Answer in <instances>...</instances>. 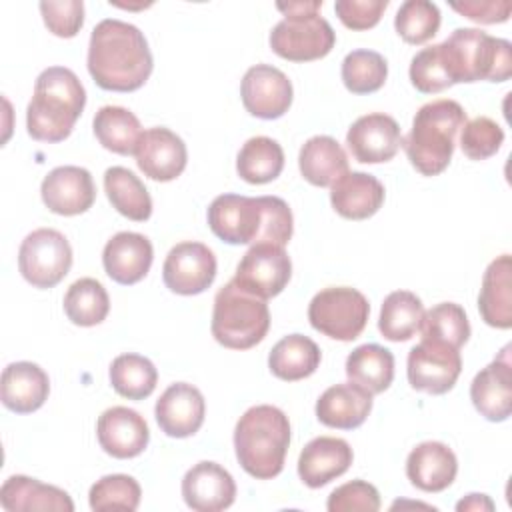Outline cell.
Returning <instances> with one entry per match:
<instances>
[{
	"mask_svg": "<svg viewBox=\"0 0 512 512\" xmlns=\"http://www.w3.org/2000/svg\"><path fill=\"white\" fill-rule=\"evenodd\" d=\"M152 52L144 34L128 22H98L88 44V72L102 90L134 92L152 74Z\"/></svg>",
	"mask_w": 512,
	"mask_h": 512,
	"instance_id": "cell-1",
	"label": "cell"
},
{
	"mask_svg": "<svg viewBox=\"0 0 512 512\" xmlns=\"http://www.w3.org/2000/svg\"><path fill=\"white\" fill-rule=\"evenodd\" d=\"M210 230L228 244L286 246L292 238L294 218L290 206L278 196L220 194L208 208Z\"/></svg>",
	"mask_w": 512,
	"mask_h": 512,
	"instance_id": "cell-2",
	"label": "cell"
},
{
	"mask_svg": "<svg viewBox=\"0 0 512 512\" xmlns=\"http://www.w3.org/2000/svg\"><path fill=\"white\" fill-rule=\"evenodd\" d=\"M86 104V90L78 76L64 66L40 72L26 110L28 134L38 142H62L70 136Z\"/></svg>",
	"mask_w": 512,
	"mask_h": 512,
	"instance_id": "cell-3",
	"label": "cell"
},
{
	"mask_svg": "<svg viewBox=\"0 0 512 512\" xmlns=\"http://www.w3.org/2000/svg\"><path fill=\"white\" fill-rule=\"evenodd\" d=\"M290 446L288 416L270 404L248 408L234 428V450L252 478L270 480L284 468Z\"/></svg>",
	"mask_w": 512,
	"mask_h": 512,
	"instance_id": "cell-4",
	"label": "cell"
},
{
	"mask_svg": "<svg viewBox=\"0 0 512 512\" xmlns=\"http://www.w3.org/2000/svg\"><path fill=\"white\" fill-rule=\"evenodd\" d=\"M466 124V112L456 100H432L416 112L410 134L402 140L410 164L422 176H436L452 160L458 130Z\"/></svg>",
	"mask_w": 512,
	"mask_h": 512,
	"instance_id": "cell-5",
	"label": "cell"
},
{
	"mask_svg": "<svg viewBox=\"0 0 512 512\" xmlns=\"http://www.w3.org/2000/svg\"><path fill=\"white\" fill-rule=\"evenodd\" d=\"M446 74L458 82H506L512 74V44L480 28H456L438 44Z\"/></svg>",
	"mask_w": 512,
	"mask_h": 512,
	"instance_id": "cell-6",
	"label": "cell"
},
{
	"mask_svg": "<svg viewBox=\"0 0 512 512\" xmlns=\"http://www.w3.org/2000/svg\"><path fill=\"white\" fill-rule=\"evenodd\" d=\"M212 336L230 350H248L264 340L270 328V310L264 298L242 290L234 280L214 296Z\"/></svg>",
	"mask_w": 512,
	"mask_h": 512,
	"instance_id": "cell-7",
	"label": "cell"
},
{
	"mask_svg": "<svg viewBox=\"0 0 512 512\" xmlns=\"http://www.w3.org/2000/svg\"><path fill=\"white\" fill-rule=\"evenodd\" d=\"M370 316V304L362 292L350 286L320 290L308 304V320L320 334L350 342L362 334Z\"/></svg>",
	"mask_w": 512,
	"mask_h": 512,
	"instance_id": "cell-8",
	"label": "cell"
},
{
	"mask_svg": "<svg viewBox=\"0 0 512 512\" xmlns=\"http://www.w3.org/2000/svg\"><path fill=\"white\" fill-rule=\"evenodd\" d=\"M72 266V248L64 234L52 228L30 232L18 250V270L34 288L56 286Z\"/></svg>",
	"mask_w": 512,
	"mask_h": 512,
	"instance_id": "cell-9",
	"label": "cell"
},
{
	"mask_svg": "<svg viewBox=\"0 0 512 512\" xmlns=\"http://www.w3.org/2000/svg\"><path fill=\"white\" fill-rule=\"evenodd\" d=\"M336 42L328 20L318 12L288 14L270 32V48L284 60L310 62L324 58Z\"/></svg>",
	"mask_w": 512,
	"mask_h": 512,
	"instance_id": "cell-10",
	"label": "cell"
},
{
	"mask_svg": "<svg viewBox=\"0 0 512 512\" xmlns=\"http://www.w3.org/2000/svg\"><path fill=\"white\" fill-rule=\"evenodd\" d=\"M462 372V358L458 348L450 344L422 338L408 352V382L414 390L426 394H446L454 388Z\"/></svg>",
	"mask_w": 512,
	"mask_h": 512,
	"instance_id": "cell-11",
	"label": "cell"
},
{
	"mask_svg": "<svg viewBox=\"0 0 512 512\" xmlns=\"http://www.w3.org/2000/svg\"><path fill=\"white\" fill-rule=\"evenodd\" d=\"M290 276L292 262L282 246L254 244L238 262L232 280L242 290L268 300L286 288Z\"/></svg>",
	"mask_w": 512,
	"mask_h": 512,
	"instance_id": "cell-12",
	"label": "cell"
},
{
	"mask_svg": "<svg viewBox=\"0 0 512 512\" xmlns=\"http://www.w3.org/2000/svg\"><path fill=\"white\" fill-rule=\"evenodd\" d=\"M216 278V256L214 252L194 240H186L170 248L164 266L162 280L168 290L194 296L204 292Z\"/></svg>",
	"mask_w": 512,
	"mask_h": 512,
	"instance_id": "cell-13",
	"label": "cell"
},
{
	"mask_svg": "<svg viewBox=\"0 0 512 512\" xmlns=\"http://www.w3.org/2000/svg\"><path fill=\"white\" fill-rule=\"evenodd\" d=\"M244 108L262 120H276L284 116L292 104V82L288 76L270 66L256 64L246 70L240 86Z\"/></svg>",
	"mask_w": 512,
	"mask_h": 512,
	"instance_id": "cell-14",
	"label": "cell"
},
{
	"mask_svg": "<svg viewBox=\"0 0 512 512\" xmlns=\"http://www.w3.org/2000/svg\"><path fill=\"white\" fill-rule=\"evenodd\" d=\"M346 144L352 156L362 164H380L396 156L402 146L398 122L382 112L360 116L346 132Z\"/></svg>",
	"mask_w": 512,
	"mask_h": 512,
	"instance_id": "cell-15",
	"label": "cell"
},
{
	"mask_svg": "<svg viewBox=\"0 0 512 512\" xmlns=\"http://www.w3.org/2000/svg\"><path fill=\"white\" fill-rule=\"evenodd\" d=\"M134 156L144 176L156 182H170L178 178L188 162L184 140L164 126L144 130Z\"/></svg>",
	"mask_w": 512,
	"mask_h": 512,
	"instance_id": "cell-16",
	"label": "cell"
},
{
	"mask_svg": "<svg viewBox=\"0 0 512 512\" xmlns=\"http://www.w3.org/2000/svg\"><path fill=\"white\" fill-rule=\"evenodd\" d=\"M206 402L202 392L188 384H170L156 400L154 416L160 430L170 438H188L204 424Z\"/></svg>",
	"mask_w": 512,
	"mask_h": 512,
	"instance_id": "cell-17",
	"label": "cell"
},
{
	"mask_svg": "<svg viewBox=\"0 0 512 512\" xmlns=\"http://www.w3.org/2000/svg\"><path fill=\"white\" fill-rule=\"evenodd\" d=\"M40 196L50 212L60 216H76L94 204L96 188L86 168L58 166L44 176Z\"/></svg>",
	"mask_w": 512,
	"mask_h": 512,
	"instance_id": "cell-18",
	"label": "cell"
},
{
	"mask_svg": "<svg viewBox=\"0 0 512 512\" xmlns=\"http://www.w3.org/2000/svg\"><path fill=\"white\" fill-rule=\"evenodd\" d=\"M182 498L186 506L196 512H220L232 506L236 482L220 464L202 460L184 474Z\"/></svg>",
	"mask_w": 512,
	"mask_h": 512,
	"instance_id": "cell-19",
	"label": "cell"
},
{
	"mask_svg": "<svg viewBox=\"0 0 512 512\" xmlns=\"http://www.w3.org/2000/svg\"><path fill=\"white\" fill-rule=\"evenodd\" d=\"M474 408L490 422H504L512 412V364L510 346L484 366L470 384Z\"/></svg>",
	"mask_w": 512,
	"mask_h": 512,
	"instance_id": "cell-20",
	"label": "cell"
},
{
	"mask_svg": "<svg viewBox=\"0 0 512 512\" xmlns=\"http://www.w3.org/2000/svg\"><path fill=\"white\" fill-rule=\"evenodd\" d=\"M100 448L112 458H134L142 454L150 440L146 420L132 408L112 406L104 410L96 422Z\"/></svg>",
	"mask_w": 512,
	"mask_h": 512,
	"instance_id": "cell-21",
	"label": "cell"
},
{
	"mask_svg": "<svg viewBox=\"0 0 512 512\" xmlns=\"http://www.w3.org/2000/svg\"><path fill=\"white\" fill-rule=\"evenodd\" d=\"M352 448L346 440L318 436L310 440L298 458V476L308 488H322L342 476L352 464Z\"/></svg>",
	"mask_w": 512,
	"mask_h": 512,
	"instance_id": "cell-22",
	"label": "cell"
},
{
	"mask_svg": "<svg viewBox=\"0 0 512 512\" xmlns=\"http://www.w3.org/2000/svg\"><path fill=\"white\" fill-rule=\"evenodd\" d=\"M154 250L152 242L138 232L114 234L102 252V264L106 274L124 286L140 282L152 266Z\"/></svg>",
	"mask_w": 512,
	"mask_h": 512,
	"instance_id": "cell-23",
	"label": "cell"
},
{
	"mask_svg": "<svg viewBox=\"0 0 512 512\" xmlns=\"http://www.w3.org/2000/svg\"><path fill=\"white\" fill-rule=\"evenodd\" d=\"M456 472V454L444 442H420L406 458V476L422 492L446 490L454 482Z\"/></svg>",
	"mask_w": 512,
	"mask_h": 512,
	"instance_id": "cell-24",
	"label": "cell"
},
{
	"mask_svg": "<svg viewBox=\"0 0 512 512\" xmlns=\"http://www.w3.org/2000/svg\"><path fill=\"white\" fill-rule=\"evenodd\" d=\"M372 410V394L354 382L326 388L316 402V418L338 430H354L364 424Z\"/></svg>",
	"mask_w": 512,
	"mask_h": 512,
	"instance_id": "cell-25",
	"label": "cell"
},
{
	"mask_svg": "<svg viewBox=\"0 0 512 512\" xmlns=\"http://www.w3.org/2000/svg\"><path fill=\"white\" fill-rule=\"evenodd\" d=\"M50 394L48 374L34 362H12L2 372V404L16 414L38 410Z\"/></svg>",
	"mask_w": 512,
	"mask_h": 512,
	"instance_id": "cell-26",
	"label": "cell"
},
{
	"mask_svg": "<svg viewBox=\"0 0 512 512\" xmlns=\"http://www.w3.org/2000/svg\"><path fill=\"white\" fill-rule=\"evenodd\" d=\"M382 202V182L366 172H346L330 186L332 208L348 220H366L374 216Z\"/></svg>",
	"mask_w": 512,
	"mask_h": 512,
	"instance_id": "cell-27",
	"label": "cell"
},
{
	"mask_svg": "<svg viewBox=\"0 0 512 512\" xmlns=\"http://www.w3.org/2000/svg\"><path fill=\"white\" fill-rule=\"evenodd\" d=\"M478 310L482 320L500 330L512 326V258L502 254L494 258L484 276L478 294Z\"/></svg>",
	"mask_w": 512,
	"mask_h": 512,
	"instance_id": "cell-28",
	"label": "cell"
},
{
	"mask_svg": "<svg viewBox=\"0 0 512 512\" xmlns=\"http://www.w3.org/2000/svg\"><path fill=\"white\" fill-rule=\"evenodd\" d=\"M0 504L8 512H72L74 502L62 488L44 484L36 478L14 474L0 488Z\"/></svg>",
	"mask_w": 512,
	"mask_h": 512,
	"instance_id": "cell-29",
	"label": "cell"
},
{
	"mask_svg": "<svg viewBox=\"0 0 512 512\" xmlns=\"http://www.w3.org/2000/svg\"><path fill=\"white\" fill-rule=\"evenodd\" d=\"M298 166L306 182L324 188L348 172V156L332 136H312L300 148Z\"/></svg>",
	"mask_w": 512,
	"mask_h": 512,
	"instance_id": "cell-30",
	"label": "cell"
},
{
	"mask_svg": "<svg viewBox=\"0 0 512 512\" xmlns=\"http://www.w3.org/2000/svg\"><path fill=\"white\" fill-rule=\"evenodd\" d=\"M322 354L318 344L304 334H288L278 340L268 356L270 372L286 382L308 378L320 366Z\"/></svg>",
	"mask_w": 512,
	"mask_h": 512,
	"instance_id": "cell-31",
	"label": "cell"
},
{
	"mask_svg": "<svg viewBox=\"0 0 512 512\" xmlns=\"http://www.w3.org/2000/svg\"><path fill=\"white\" fill-rule=\"evenodd\" d=\"M346 376L372 396L380 394L394 380V356L380 344H362L348 354Z\"/></svg>",
	"mask_w": 512,
	"mask_h": 512,
	"instance_id": "cell-32",
	"label": "cell"
},
{
	"mask_svg": "<svg viewBox=\"0 0 512 512\" xmlns=\"http://www.w3.org/2000/svg\"><path fill=\"white\" fill-rule=\"evenodd\" d=\"M104 190L110 204L126 218L144 222L152 214V198L142 180L124 166H112L104 172Z\"/></svg>",
	"mask_w": 512,
	"mask_h": 512,
	"instance_id": "cell-33",
	"label": "cell"
},
{
	"mask_svg": "<svg viewBox=\"0 0 512 512\" xmlns=\"http://www.w3.org/2000/svg\"><path fill=\"white\" fill-rule=\"evenodd\" d=\"M422 318V300L410 290H396L390 292L382 302L378 330L390 342H406L420 332Z\"/></svg>",
	"mask_w": 512,
	"mask_h": 512,
	"instance_id": "cell-34",
	"label": "cell"
},
{
	"mask_svg": "<svg viewBox=\"0 0 512 512\" xmlns=\"http://www.w3.org/2000/svg\"><path fill=\"white\" fill-rule=\"evenodd\" d=\"M92 128L106 150L122 156L134 154L142 136L140 120L122 106H102L94 116Z\"/></svg>",
	"mask_w": 512,
	"mask_h": 512,
	"instance_id": "cell-35",
	"label": "cell"
},
{
	"mask_svg": "<svg viewBox=\"0 0 512 512\" xmlns=\"http://www.w3.org/2000/svg\"><path fill=\"white\" fill-rule=\"evenodd\" d=\"M284 168L282 146L268 136H254L244 142L236 158L238 176L250 184H266L280 176Z\"/></svg>",
	"mask_w": 512,
	"mask_h": 512,
	"instance_id": "cell-36",
	"label": "cell"
},
{
	"mask_svg": "<svg viewBox=\"0 0 512 512\" xmlns=\"http://www.w3.org/2000/svg\"><path fill=\"white\" fill-rule=\"evenodd\" d=\"M108 374L112 388L128 400L148 398L158 382V372L154 364L146 356L134 352L116 356L110 364Z\"/></svg>",
	"mask_w": 512,
	"mask_h": 512,
	"instance_id": "cell-37",
	"label": "cell"
},
{
	"mask_svg": "<svg viewBox=\"0 0 512 512\" xmlns=\"http://www.w3.org/2000/svg\"><path fill=\"white\" fill-rule=\"evenodd\" d=\"M64 312L76 326H96L110 312L106 288L96 278H80L64 294Z\"/></svg>",
	"mask_w": 512,
	"mask_h": 512,
	"instance_id": "cell-38",
	"label": "cell"
},
{
	"mask_svg": "<svg viewBox=\"0 0 512 512\" xmlns=\"http://www.w3.org/2000/svg\"><path fill=\"white\" fill-rule=\"evenodd\" d=\"M420 332L422 338L438 340L460 350L470 338V322L460 304L442 302L424 312Z\"/></svg>",
	"mask_w": 512,
	"mask_h": 512,
	"instance_id": "cell-39",
	"label": "cell"
},
{
	"mask_svg": "<svg viewBox=\"0 0 512 512\" xmlns=\"http://www.w3.org/2000/svg\"><path fill=\"white\" fill-rule=\"evenodd\" d=\"M388 76V64L374 50H352L342 60V82L352 94H372L380 90Z\"/></svg>",
	"mask_w": 512,
	"mask_h": 512,
	"instance_id": "cell-40",
	"label": "cell"
},
{
	"mask_svg": "<svg viewBox=\"0 0 512 512\" xmlns=\"http://www.w3.org/2000/svg\"><path fill=\"white\" fill-rule=\"evenodd\" d=\"M140 484L128 474H108L96 480L88 492L90 508L104 510H128L134 512L140 506Z\"/></svg>",
	"mask_w": 512,
	"mask_h": 512,
	"instance_id": "cell-41",
	"label": "cell"
},
{
	"mask_svg": "<svg viewBox=\"0 0 512 512\" xmlns=\"http://www.w3.org/2000/svg\"><path fill=\"white\" fill-rule=\"evenodd\" d=\"M394 28L408 44H424L440 28V10L430 0H406L400 4Z\"/></svg>",
	"mask_w": 512,
	"mask_h": 512,
	"instance_id": "cell-42",
	"label": "cell"
},
{
	"mask_svg": "<svg viewBox=\"0 0 512 512\" xmlns=\"http://www.w3.org/2000/svg\"><path fill=\"white\" fill-rule=\"evenodd\" d=\"M504 142V130L488 116L468 120L460 132V148L470 160H486L494 156Z\"/></svg>",
	"mask_w": 512,
	"mask_h": 512,
	"instance_id": "cell-43",
	"label": "cell"
},
{
	"mask_svg": "<svg viewBox=\"0 0 512 512\" xmlns=\"http://www.w3.org/2000/svg\"><path fill=\"white\" fill-rule=\"evenodd\" d=\"M410 82L422 94H436L452 86L440 58L438 44L422 48L410 62Z\"/></svg>",
	"mask_w": 512,
	"mask_h": 512,
	"instance_id": "cell-44",
	"label": "cell"
},
{
	"mask_svg": "<svg viewBox=\"0 0 512 512\" xmlns=\"http://www.w3.org/2000/svg\"><path fill=\"white\" fill-rule=\"evenodd\" d=\"M40 12L46 28L60 38H72L84 24L82 0H44Z\"/></svg>",
	"mask_w": 512,
	"mask_h": 512,
	"instance_id": "cell-45",
	"label": "cell"
},
{
	"mask_svg": "<svg viewBox=\"0 0 512 512\" xmlns=\"http://www.w3.org/2000/svg\"><path fill=\"white\" fill-rule=\"evenodd\" d=\"M326 508L330 512H376L380 510V494L372 484L352 480L332 490Z\"/></svg>",
	"mask_w": 512,
	"mask_h": 512,
	"instance_id": "cell-46",
	"label": "cell"
},
{
	"mask_svg": "<svg viewBox=\"0 0 512 512\" xmlns=\"http://www.w3.org/2000/svg\"><path fill=\"white\" fill-rule=\"evenodd\" d=\"M388 0H336L334 10L340 22L350 30H368L376 26Z\"/></svg>",
	"mask_w": 512,
	"mask_h": 512,
	"instance_id": "cell-47",
	"label": "cell"
},
{
	"mask_svg": "<svg viewBox=\"0 0 512 512\" xmlns=\"http://www.w3.org/2000/svg\"><path fill=\"white\" fill-rule=\"evenodd\" d=\"M450 8L472 22L498 24L510 18L512 4L510 0H464V2H450Z\"/></svg>",
	"mask_w": 512,
	"mask_h": 512,
	"instance_id": "cell-48",
	"label": "cell"
},
{
	"mask_svg": "<svg viewBox=\"0 0 512 512\" xmlns=\"http://www.w3.org/2000/svg\"><path fill=\"white\" fill-rule=\"evenodd\" d=\"M322 6V0H296V2H278L276 8L288 16V14H308V12H318Z\"/></svg>",
	"mask_w": 512,
	"mask_h": 512,
	"instance_id": "cell-49",
	"label": "cell"
},
{
	"mask_svg": "<svg viewBox=\"0 0 512 512\" xmlns=\"http://www.w3.org/2000/svg\"><path fill=\"white\" fill-rule=\"evenodd\" d=\"M456 510L458 512H464V510H494V502L486 496V494H468L464 500H460L458 504H456Z\"/></svg>",
	"mask_w": 512,
	"mask_h": 512,
	"instance_id": "cell-50",
	"label": "cell"
}]
</instances>
